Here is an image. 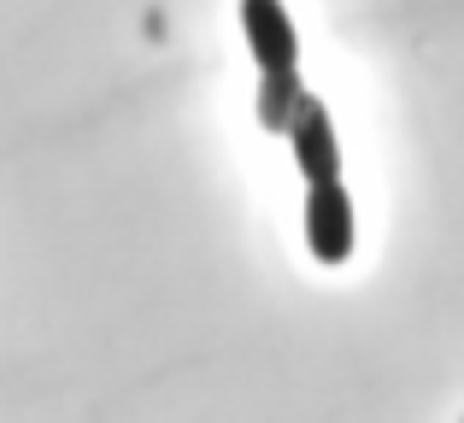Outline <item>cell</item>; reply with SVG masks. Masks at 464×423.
Returning a JSON list of instances; mask_svg holds the SVG:
<instances>
[{
	"instance_id": "obj_1",
	"label": "cell",
	"mask_w": 464,
	"mask_h": 423,
	"mask_svg": "<svg viewBox=\"0 0 464 423\" xmlns=\"http://www.w3.org/2000/svg\"><path fill=\"white\" fill-rule=\"evenodd\" d=\"M288 148H295V165L306 171V183H329L341 177V148H335V124H329V106L317 94L300 89L295 112H288Z\"/></svg>"
},
{
	"instance_id": "obj_2",
	"label": "cell",
	"mask_w": 464,
	"mask_h": 423,
	"mask_svg": "<svg viewBox=\"0 0 464 423\" xmlns=\"http://www.w3.org/2000/svg\"><path fill=\"white\" fill-rule=\"evenodd\" d=\"M306 247L324 264H341L353 253V200L341 188V177L306 183Z\"/></svg>"
},
{
	"instance_id": "obj_3",
	"label": "cell",
	"mask_w": 464,
	"mask_h": 423,
	"mask_svg": "<svg viewBox=\"0 0 464 423\" xmlns=\"http://www.w3.org/2000/svg\"><path fill=\"white\" fill-rule=\"evenodd\" d=\"M241 30H247L259 71H295L300 42H295V24H288L283 0H241Z\"/></svg>"
},
{
	"instance_id": "obj_4",
	"label": "cell",
	"mask_w": 464,
	"mask_h": 423,
	"mask_svg": "<svg viewBox=\"0 0 464 423\" xmlns=\"http://www.w3.org/2000/svg\"><path fill=\"white\" fill-rule=\"evenodd\" d=\"M295 101H300V71H265V82H259V124L283 130L288 112H295Z\"/></svg>"
}]
</instances>
